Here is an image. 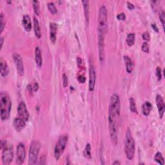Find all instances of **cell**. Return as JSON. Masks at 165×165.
Masks as SVG:
<instances>
[{
    "instance_id": "cell-20",
    "label": "cell",
    "mask_w": 165,
    "mask_h": 165,
    "mask_svg": "<svg viewBox=\"0 0 165 165\" xmlns=\"http://www.w3.org/2000/svg\"><path fill=\"white\" fill-rule=\"evenodd\" d=\"M1 76L2 77H6L9 73V69L7 61L1 58Z\"/></svg>"
},
{
    "instance_id": "cell-4",
    "label": "cell",
    "mask_w": 165,
    "mask_h": 165,
    "mask_svg": "<svg viewBox=\"0 0 165 165\" xmlns=\"http://www.w3.org/2000/svg\"><path fill=\"white\" fill-rule=\"evenodd\" d=\"M135 141L132 137V132L128 128L126 130L125 139V152L128 160H132L135 154Z\"/></svg>"
},
{
    "instance_id": "cell-19",
    "label": "cell",
    "mask_w": 165,
    "mask_h": 165,
    "mask_svg": "<svg viewBox=\"0 0 165 165\" xmlns=\"http://www.w3.org/2000/svg\"><path fill=\"white\" fill-rule=\"evenodd\" d=\"M142 113L145 116H148L152 110V104L149 101H146L142 105Z\"/></svg>"
},
{
    "instance_id": "cell-15",
    "label": "cell",
    "mask_w": 165,
    "mask_h": 165,
    "mask_svg": "<svg viewBox=\"0 0 165 165\" xmlns=\"http://www.w3.org/2000/svg\"><path fill=\"white\" fill-rule=\"evenodd\" d=\"M58 26L55 23H50V39L52 43H55L56 41V34H57Z\"/></svg>"
},
{
    "instance_id": "cell-33",
    "label": "cell",
    "mask_w": 165,
    "mask_h": 165,
    "mask_svg": "<svg viewBox=\"0 0 165 165\" xmlns=\"http://www.w3.org/2000/svg\"><path fill=\"white\" fill-rule=\"evenodd\" d=\"M142 39L146 41V42H147V41H149L150 40V34L148 32H145L142 34Z\"/></svg>"
},
{
    "instance_id": "cell-2",
    "label": "cell",
    "mask_w": 165,
    "mask_h": 165,
    "mask_svg": "<svg viewBox=\"0 0 165 165\" xmlns=\"http://www.w3.org/2000/svg\"><path fill=\"white\" fill-rule=\"evenodd\" d=\"M108 28V11L107 7L102 5L99 10L97 21V34H98V49L99 60L103 63L104 60V39Z\"/></svg>"
},
{
    "instance_id": "cell-25",
    "label": "cell",
    "mask_w": 165,
    "mask_h": 165,
    "mask_svg": "<svg viewBox=\"0 0 165 165\" xmlns=\"http://www.w3.org/2000/svg\"><path fill=\"white\" fill-rule=\"evenodd\" d=\"M129 103H130V109L131 112H133L135 114H137V107L135 100L132 97H130L129 99Z\"/></svg>"
},
{
    "instance_id": "cell-24",
    "label": "cell",
    "mask_w": 165,
    "mask_h": 165,
    "mask_svg": "<svg viewBox=\"0 0 165 165\" xmlns=\"http://www.w3.org/2000/svg\"><path fill=\"white\" fill-rule=\"evenodd\" d=\"M154 161L159 164H161V165L164 164V157L162 155V153H161V152H157L156 153L155 157H154Z\"/></svg>"
},
{
    "instance_id": "cell-6",
    "label": "cell",
    "mask_w": 165,
    "mask_h": 165,
    "mask_svg": "<svg viewBox=\"0 0 165 165\" xmlns=\"http://www.w3.org/2000/svg\"><path fill=\"white\" fill-rule=\"evenodd\" d=\"M67 142H68V136H67L65 135L59 137L54 148V157L56 160H59L64 152Z\"/></svg>"
},
{
    "instance_id": "cell-37",
    "label": "cell",
    "mask_w": 165,
    "mask_h": 165,
    "mask_svg": "<svg viewBox=\"0 0 165 165\" xmlns=\"http://www.w3.org/2000/svg\"><path fill=\"white\" fill-rule=\"evenodd\" d=\"M38 89H39V85H38V83H37V82H35V83L34 84V86H33V90H34V92H37V91H38Z\"/></svg>"
},
{
    "instance_id": "cell-7",
    "label": "cell",
    "mask_w": 165,
    "mask_h": 165,
    "mask_svg": "<svg viewBox=\"0 0 165 165\" xmlns=\"http://www.w3.org/2000/svg\"><path fill=\"white\" fill-rule=\"evenodd\" d=\"M2 163L3 164H9L14 158L13 145L7 142L5 147L2 149Z\"/></svg>"
},
{
    "instance_id": "cell-3",
    "label": "cell",
    "mask_w": 165,
    "mask_h": 165,
    "mask_svg": "<svg viewBox=\"0 0 165 165\" xmlns=\"http://www.w3.org/2000/svg\"><path fill=\"white\" fill-rule=\"evenodd\" d=\"M12 102L9 95L7 92H1L0 93V116L2 121H5L9 119Z\"/></svg>"
},
{
    "instance_id": "cell-18",
    "label": "cell",
    "mask_w": 165,
    "mask_h": 165,
    "mask_svg": "<svg viewBox=\"0 0 165 165\" xmlns=\"http://www.w3.org/2000/svg\"><path fill=\"white\" fill-rule=\"evenodd\" d=\"M33 21H34V31L35 36L37 39H40L41 37V28H40L38 20H37V18L36 16H34L33 18Z\"/></svg>"
},
{
    "instance_id": "cell-32",
    "label": "cell",
    "mask_w": 165,
    "mask_h": 165,
    "mask_svg": "<svg viewBox=\"0 0 165 165\" xmlns=\"http://www.w3.org/2000/svg\"><path fill=\"white\" fill-rule=\"evenodd\" d=\"M68 82H69L68 77H67L66 75L65 74H63V87H66L67 86H68Z\"/></svg>"
},
{
    "instance_id": "cell-22",
    "label": "cell",
    "mask_w": 165,
    "mask_h": 165,
    "mask_svg": "<svg viewBox=\"0 0 165 165\" xmlns=\"http://www.w3.org/2000/svg\"><path fill=\"white\" fill-rule=\"evenodd\" d=\"M135 40H136V35H135V34L130 33L126 37V44L128 45L129 47H132L135 43Z\"/></svg>"
},
{
    "instance_id": "cell-36",
    "label": "cell",
    "mask_w": 165,
    "mask_h": 165,
    "mask_svg": "<svg viewBox=\"0 0 165 165\" xmlns=\"http://www.w3.org/2000/svg\"><path fill=\"white\" fill-rule=\"evenodd\" d=\"M126 4H127V7H128V9H130V10H133L135 9V7L134 5L132 4V3H131L130 2H127L126 3Z\"/></svg>"
},
{
    "instance_id": "cell-39",
    "label": "cell",
    "mask_w": 165,
    "mask_h": 165,
    "mask_svg": "<svg viewBox=\"0 0 165 165\" xmlns=\"http://www.w3.org/2000/svg\"><path fill=\"white\" fill-rule=\"evenodd\" d=\"M27 90L29 91L30 93H32V90H33V87L31 85H28L27 86Z\"/></svg>"
},
{
    "instance_id": "cell-14",
    "label": "cell",
    "mask_w": 165,
    "mask_h": 165,
    "mask_svg": "<svg viewBox=\"0 0 165 165\" xmlns=\"http://www.w3.org/2000/svg\"><path fill=\"white\" fill-rule=\"evenodd\" d=\"M22 23L24 27V29L27 32H30L32 29V23L31 18L28 14L23 15V20H22Z\"/></svg>"
},
{
    "instance_id": "cell-34",
    "label": "cell",
    "mask_w": 165,
    "mask_h": 165,
    "mask_svg": "<svg viewBox=\"0 0 165 165\" xmlns=\"http://www.w3.org/2000/svg\"><path fill=\"white\" fill-rule=\"evenodd\" d=\"M117 18H118V20H119V21H124V20H125L126 16H125V14L123 12L119 13L117 15Z\"/></svg>"
},
{
    "instance_id": "cell-29",
    "label": "cell",
    "mask_w": 165,
    "mask_h": 165,
    "mask_svg": "<svg viewBox=\"0 0 165 165\" xmlns=\"http://www.w3.org/2000/svg\"><path fill=\"white\" fill-rule=\"evenodd\" d=\"M159 19L160 21L162 23V26H163V31H164V25H165V14L163 10H162L160 14H159Z\"/></svg>"
},
{
    "instance_id": "cell-28",
    "label": "cell",
    "mask_w": 165,
    "mask_h": 165,
    "mask_svg": "<svg viewBox=\"0 0 165 165\" xmlns=\"http://www.w3.org/2000/svg\"><path fill=\"white\" fill-rule=\"evenodd\" d=\"M5 26V18H4V16H3V13H1L0 14V32L1 34L3 32V30H4Z\"/></svg>"
},
{
    "instance_id": "cell-35",
    "label": "cell",
    "mask_w": 165,
    "mask_h": 165,
    "mask_svg": "<svg viewBox=\"0 0 165 165\" xmlns=\"http://www.w3.org/2000/svg\"><path fill=\"white\" fill-rule=\"evenodd\" d=\"M77 80L79 81V82H81V83H84V82L86 81V78L84 76H82V75H81V76H79L78 77H77Z\"/></svg>"
},
{
    "instance_id": "cell-12",
    "label": "cell",
    "mask_w": 165,
    "mask_h": 165,
    "mask_svg": "<svg viewBox=\"0 0 165 165\" xmlns=\"http://www.w3.org/2000/svg\"><path fill=\"white\" fill-rule=\"evenodd\" d=\"M156 105L157 107V110H158L159 115L160 119H162L163 118L164 113V109H165V104L163 98V97L159 94H157L156 97Z\"/></svg>"
},
{
    "instance_id": "cell-30",
    "label": "cell",
    "mask_w": 165,
    "mask_h": 165,
    "mask_svg": "<svg viewBox=\"0 0 165 165\" xmlns=\"http://www.w3.org/2000/svg\"><path fill=\"white\" fill-rule=\"evenodd\" d=\"M141 49L144 52H146V53H148L150 48H149V45L148 44L147 42H144L143 43H142Z\"/></svg>"
},
{
    "instance_id": "cell-42",
    "label": "cell",
    "mask_w": 165,
    "mask_h": 165,
    "mask_svg": "<svg viewBox=\"0 0 165 165\" xmlns=\"http://www.w3.org/2000/svg\"><path fill=\"white\" fill-rule=\"evenodd\" d=\"M116 164H118V165L121 164V163H120L119 161H115V162L113 163V165H116Z\"/></svg>"
},
{
    "instance_id": "cell-8",
    "label": "cell",
    "mask_w": 165,
    "mask_h": 165,
    "mask_svg": "<svg viewBox=\"0 0 165 165\" xmlns=\"http://www.w3.org/2000/svg\"><path fill=\"white\" fill-rule=\"evenodd\" d=\"M26 157V150L25 145L23 143H20L17 147L16 161L18 164H22L24 163Z\"/></svg>"
},
{
    "instance_id": "cell-5",
    "label": "cell",
    "mask_w": 165,
    "mask_h": 165,
    "mask_svg": "<svg viewBox=\"0 0 165 165\" xmlns=\"http://www.w3.org/2000/svg\"><path fill=\"white\" fill-rule=\"evenodd\" d=\"M41 148V144L38 141L34 140L31 142V147H30L29 156H28V164H34L36 163V161L38 158L39 152Z\"/></svg>"
},
{
    "instance_id": "cell-11",
    "label": "cell",
    "mask_w": 165,
    "mask_h": 165,
    "mask_svg": "<svg viewBox=\"0 0 165 165\" xmlns=\"http://www.w3.org/2000/svg\"><path fill=\"white\" fill-rule=\"evenodd\" d=\"M96 80V72L94 66L91 65L89 69V91L92 92L94 91Z\"/></svg>"
},
{
    "instance_id": "cell-17",
    "label": "cell",
    "mask_w": 165,
    "mask_h": 165,
    "mask_svg": "<svg viewBox=\"0 0 165 165\" xmlns=\"http://www.w3.org/2000/svg\"><path fill=\"white\" fill-rule=\"evenodd\" d=\"M124 61H125V64L126 65V70L128 73H132V71L134 69V64L133 61H132L128 56L125 55L123 57Z\"/></svg>"
},
{
    "instance_id": "cell-23",
    "label": "cell",
    "mask_w": 165,
    "mask_h": 165,
    "mask_svg": "<svg viewBox=\"0 0 165 165\" xmlns=\"http://www.w3.org/2000/svg\"><path fill=\"white\" fill-rule=\"evenodd\" d=\"M83 154L85 158L88 159H91L92 158V155H91V145L90 143H87L86 147L85 148Z\"/></svg>"
},
{
    "instance_id": "cell-40",
    "label": "cell",
    "mask_w": 165,
    "mask_h": 165,
    "mask_svg": "<svg viewBox=\"0 0 165 165\" xmlns=\"http://www.w3.org/2000/svg\"><path fill=\"white\" fill-rule=\"evenodd\" d=\"M77 65L79 66H80V65L82 63V59L80 58H78L77 59Z\"/></svg>"
},
{
    "instance_id": "cell-16",
    "label": "cell",
    "mask_w": 165,
    "mask_h": 165,
    "mask_svg": "<svg viewBox=\"0 0 165 165\" xmlns=\"http://www.w3.org/2000/svg\"><path fill=\"white\" fill-rule=\"evenodd\" d=\"M35 61L38 68H41L42 66V54H41V51L39 47H36L35 48Z\"/></svg>"
},
{
    "instance_id": "cell-9",
    "label": "cell",
    "mask_w": 165,
    "mask_h": 165,
    "mask_svg": "<svg viewBox=\"0 0 165 165\" xmlns=\"http://www.w3.org/2000/svg\"><path fill=\"white\" fill-rule=\"evenodd\" d=\"M13 59L15 65H16L17 71L18 74L20 76H23L24 75V66L21 56L17 53H15L13 55Z\"/></svg>"
},
{
    "instance_id": "cell-10",
    "label": "cell",
    "mask_w": 165,
    "mask_h": 165,
    "mask_svg": "<svg viewBox=\"0 0 165 165\" xmlns=\"http://www.w3.org/2000/svg\"><path fill=\"white\" fill-rule=\"evenodd\" d=\"M18 117L27 121L29 119V113L27 108V106L24 102H21L18 107Z\"/></svg>"
},
{
    "instance_id": "cell-13",
    "label": "cell",
    "mask_w": 165,
    "mask_h": 165,
    "mask_svg": "<svg viewBox=\"0 0 165 165\" xmlns=\"http://www.w3.org/2000/svg\"><path fill=\"white\" fill-rule=\"evenodd\" d=\"M26 122L27 121L20 117L15 118L13 121V126L15 130L18 131V132H20L21 130L25 128V126H26Z\"/></svg>"
},
{
    "instance_id": "cell-41",
    "label": "cell",
    "mask_w": 165,
    "mask_h": 165,
    "mask_svg": "<svg viewBox=\"0 0 165 165\" xmlns=\"http://www.w3.org/2000/svg\"><path fill=\"white\" fill-rule=\"evenodd\" d=\"M3 42H4V39H3V37H1V45H0V47H1V49L2 47H3Z\"/></svg>"
},
{
    "instance_id": "cell-26",
    "label": "cell",
    "mask_w": 165,
    "mask_h": 165,
    "mask_svg": "<svg viewBox=\"0 0 165 165\" xmlns=\"http://www.w3.org/2000/svg\"><path fill=\"white\" fill-rule=\"evenodd\" d=\"M33 9L34 11V13L36 16H39L40 14V7H39V2L38 1H32Z\"/></svg>"
},
{
    "instance_id": "cell-31",
    "label": "cell",
    "mask_w": 165,
    "mask_h": 165,
    "mask_svg": "<svg viewBox=\"0 0 165 165\" xmlns=\"http://www.w3.org/2000/svg\"><path fill=\"white\" fill-rule=\"evenodd\" d=\"M156 76L158 79V80L160 81L162 78V71H161V69L159 66H157L156 69Z\"/></svg>"
},
{
    "instance_id": "cell-27",
    "label": "cell",
    "mask_w": 165,
    "mask_h": 165,
    "mask_svg": "<svg viewBox=\"0 0 165 165\" xmlns=\"http://www.w3.org/2000/svg\"><path fill=\"white\" fill-rule=\"evenodd\" d=\"M47 7H48V10L50 11V12L52 14H57L58 10H57V9H56L55 5H54V3H52V2L48 3Z\"/></svg>"
},
{
    "instance_id": "cell-38",
    "label": "cell",
    "mask_w": 165,
    "mask_h": 165,
    "mask_svg": "<svg viewBox=\"0 0 165 165\" xmlns=\"http://www.w3.org/2000/svg\"><path fill=\"white\" fill-rule=\"evenodd\" d=\"M152 28L153 29V31H155L157 32H159V28H157V27L155 23L152 24Z\"/></svg>"
},
{
    "instance_id": "cell-21",
    "label": "cell",
    "mask_w": 165,
    "mask_h": 165,
    "mask_svg": "<svg viewBox=\"0 0 165 165\" xmlns=\"http://www.w3.org/2000/svg\"><path fill=\"white\" fill-rule=\"evenodd\" d=\"M82 3L83 5L85 17L87 23L88 24L89 22V17H90V7H89V1L87 0H83L82 1Z\"/></svg>"
},
{
    "instance_id": "cell-1",
    "label": "cell",
    "mask_w": 165,
    "mask_h": 165,
    "mask_svg": "<svg viewBox=\"0 0 165 165\" xmlns=\"http://www.w3.org/2000/svg\"><path fill=\"white\" fill-rule=\"evenodd\" d=\"M121 110V102L119 97L116 93L111 96L108 107V128L110 137L115 145L118 143V121Z\"/></svg>"
}]
</instances>
